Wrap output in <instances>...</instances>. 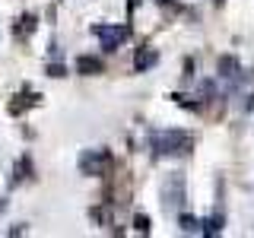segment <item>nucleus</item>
Listing matches in <instances>:
<instances>
[{
  "label": "nucleus",
  "mask_w": 254,
  "mask_h": 238,
  "mask_svg": "<svg viewBox=\"0 0 254 238\" xmlns=\"http://www.w3.org/2000/svg\"><path fill=\"white\" fill-rule=\"evenodd\" d=\"M153 149L159 156H188L194 149V137L188 130H159L153 133Z\"/></svg>",
  "instance_id": "1"
},
{
  "label": "nucleus",
  "mask_w": 254,
  "mask_h": 238,
  "mask_svg": "<svg viewBox=\"0 0 254 238\" xmlns=\"http://www.w3.org/2000/svg\"><path fill=\"white\" fill-rule=\"evenodd\" d=\"M115 169V159H111L108 149H86L79 156V172L83 175H108Z\"/></svg>",
  "instance_id": "2"
},
{
  "label": "nucleus",
  "mask_w": 254,
  "mask_h": 238,
  "mask_svg": "<svg viewBox=\"0 0 254 238\" xmlns=\"http://www.w3.org/2000/svg\"><path fill=\"white\" fill-rule=\"evenodd\" d=\"M92 35L102 38L105 51H118V45H124L130 38V29L127 26H92Z\"/></svg>",
  "instance_id": "3"
},
{
  "label": "nucleus",
  "mask_w": 254,
  "mask_h": 238,
  "mask_svg": "<svg viewBox=\"0 0 254 238\" xmlns=\"http://www.w3.org/2000/svg\"><path fill=\"white\" fill-rule=\"evenodd\" d=\"M181 203H185V178H181V175H172L169 184H165V206L181 210Z\"/></svg>",
  "instance_id": "4"
},
{
  "label": "nucleus",
  "mask_w": 254,
  "mask_h": 238,
  "mask_svg": "<svg viewBox=\"0 0 254 238\" xmlns=\"http://www.w3.org/2000/svg\"><path fill=\"white\" fill-rule=\"evenodd\" d=\"M38 99H42V95H35V92L22 89V95H16V99L10 102V115H22V111H26V108L38 105Z\"/></svg>",
  "instance_id": "5"
},
{
  "label": "nucleus",
  "mask_w": 254,
  "mask_h": 238,
  "mask_svg": "<svg viewBox=\"0 0 254 238\" xmlns=\"http://www.w3.org/2000/svg\"><path fill=\"white\" fill-rule=\"evenodd\" d=\"M216 70H219V76L222 79H238V73H242V67H238V60L235 58H219V63H216Z\"/></svg>",
  "instance_id": "6"
},
{
  "label": "nucleus",
  "mask_w": 254,
  "mask_h": 238,
  "mask_svg": "<svg viewBox=\"0 0 254 238\" xmlns=\"http://www.w3.org/2000/svg\"><path fill=\"white\" fill-rule=\"evenodd\" d=\"M76 70H79L83 76L102 73V60H99V58H89V54H83V58H76Z\"/></svg>",
  "instance_id": "7"
},
{
  "label": "nucleus",
  "mask_w": 254,
  "mask_h": 238,
  "mask_svg": "<svg viewBox=\"0 0 254 238\" xmlns=\"http://www.w3.org/2000/svg\"><path fill=\"white\" fill-rule=\"evenodd\" d=\"M156 60H159V54L153 51V48H140L137 58H133V67H137V70H149Z\"/></svg>",
  "instance_id": "8"
},
{
  "label": "nucleus",
  "mask_w": 254,
  "mask_h": 238,
  "mask_svg": "<svg viewBox=\"0 0 254 238\" xmlns=\"http://www.w3.org/2000/svg\"><path fill=\"white\" fill-rule=\"evenodd\" d=\"M35 16H32V13H26V16H22V19H19V26H16L13 29V35H19V38H26V35H32V32H35Z\"/></svg>",
  "instance_id": "9"
},
{
  "label": "nucleus",
  "mask_w": 254,
  "mask_h": 238,
  "mask_svg": "<svg viewBox=\"0 0 254 238\" xmlns=\"http://www.w3.org/2000/svg\"><path fill=\"white\" fill-rule=\"evenodd\" d=\"M32 178V159L29 156H22L19 159V165L13 169V181H29Z\"/></svg>",
  "instance_id": "10"
},
{
  "label": "nucleus",
  "mask_w": 254,
  "mask_h": 238,
  "mask_svg": "<svg viewBox=\"0 0 254 238\" xmlns=\"http://www.w3.org/2000/svg\"><path fill=\"white\" fill-rule=\"evenodd\" d=\"M222 232V216H213L203 222V235H219Z\"/></svg>",
  "instance_id": "11"
},
{
  "label": "nucleus",
  "mask_w": 254,
  "mask_h": 238,
  "mask_svg": "<svg viewBox=\"0 0 254 238\" xmlns=\"http://www.w3.org/2000/svg\"><path fill=\"white\" fill-rule=\"evenodd\" d=\"M178 226H181V232H200V222L194 216H178Z\"/></svg>",
  "instance_id": "12"
},
{
  "label": "nucleus",
  "mask_w": 254,
  "mask_h": 238,
  "mask_svg": "<svg viewBox=\"0 0 254 238\" xmlns=\"http://www.w3.org/2000/svg\"><path fill=\"white\" fill-rule=\"evenodd\" d=\"M92 219H99L102 226H111V213L105 210V206H99V210H92Z\"/></svg>",
  "instance_id": "13"
},
{
  "label": "nucleus",
  "mask_w": 254,
  "mask_h": 238,
  "mask_svg": "<svg viewBox=\"0 0 254 238\" xmlns=\"http://www.w3.org/2000/svg\"><path fill=\"white\" fill-rule=\"evenodd\" d=\"M133 229L146 235V232H149V216H143V213H140V216H133Z\"/></svg>",
  "instance_id": "14"
},
{
  "label": "nucleus",
  "mask_w": 254,
  "mask_h": 238,
  "mask_svg": "<svg viewBox=\"0 0 254 238\" xmlns=\"http://www.w3.org/2000/svg\"><path fill=\"white\" fill-rule=\"evenodd\" d=\"M48 76H54V79L67 76V67H64V63H51V67H48Z\"/></svg>",
  "instance_id": "15"
},
{
  "label": "nucleus",
  "mask_w": 254,
  "mask_h": 238,
  "mask_svg": "<svg viewBox=\"0 0 254 238\" xmlns=\"http://www.w3.org/2000/svg\"><path fill=\"white\" fill-rule=\"evenodd\" d=\"M159 3H162V6H165V3H175V0H159Z\"/></svg>",
  "instance_id": "16"
},
{
  "label": "nucleus",
  "mask_w": 254,
  "mask_h": 238,
  "mask_svg": "<svg viewBox=\"0 0 254 238\" xmlns=\"http://www.w3.org/2000/svg\"><path fill=\"white\" fill-rule=\"evenodd\" d=\"M0 206H3V203H0Z\"/></svg>",
  "instance_id": "17"
}]
</instances>
